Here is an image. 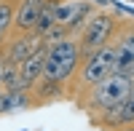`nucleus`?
Masks as SVG:
<instances>
[{
	"label": "nucleus",
	"instance_id": "10",
	"mask_svg": "<svg viewBox=\"0 0 134 131\" xmlns=\"http://www.w3.org/2000/svg\"><path fill=\"white\" fill-rule=\"evenodd\" d=\"M46 53H48V46L43 43V46L32 53L30 59H24L21 62V78H24V83H27V88L32 83H35L40 75H43V67H46Z\"/></svg>",
	"mask_w": 134,
	"mask_h": 131
},
{
	"label": "nucleus",
	"instance_id": "3",
	"mask_svg": "<svg viewBox=\"0 0 134 131\" xmlns=\"http://www.w3.org/2000/svg\"><path fill=\"white\" fill-rule=\"evenodd\" d=\"M48 53H46V67H43V78L59 80V83H70L78 72V64H81V48H78L75 38H62L46 43Z\"/></svg>",
	"mask_w": 134,
	"mask_h": 131
},
{
	"label": "nucleus",
	"instance_id": "8",
	"mask_svg": "<svg viewBox=\"0 0 134 131\" xmlns=\"http://www.w3.org/2000/svg\"><path fill=\"white\" fill-rule=\"evenodd\" d=\"M30 94L32 99H35V104H48V102H59L67 96V86L59 83V80H51V78H40L30 86Z\"/></svg>",
	"mask_w": 134,
	"mask_h": 131
},
{
	"label": "nucleus",
	"instance_id": "9",
	"mask_svg": "<svg viewBox=\"0 0 134 131\" xmlns=\"http://www.w3.org/2000/svg\"><path fill=\"white\" fill-rule=\"evenodd\" d=\"M0 88L3 91H30L24 78H21V64L11 62L3 56V64H0Z\"/></svg>",
	"mask_w": 134,
	"mask_h": 131
},
{
	"label": "nucleus",
	"instance_id": "2",
	"mask_svg": "<svg viewBox=\"0 0 134 131\" xmlns=\"http://www.w3.org/2000/svg\"><path fill=\"white\" fill-rule=\"evenodd\" d=\"M134 88V78H126V75H107L102 83L91 86L83 96H78L75 104L86 112V118H94L99 112H105L107 107H115L121 102H126V96Z\"/></svg>",
	"mask_w": 134,
	"mask_h": 131
},
{
	"label": "nucleus",
	"instance_id": "7",
	"mask_svg": "<svg viewBox=\"0 0 134 131\" xmlns=\"http://www.w3.org/2000/svg\"><path fill=\"white\" fill-rule=\"evenodd\" d=\"M46 0H16V14H14V27L11 35H24L35 29V21L40 16V8Z\"/></svg>",
	"mask_w": 134,
	"mask_h": 131
},
{
	"label": "nucleus",
	"instance_id": "16",
	"mask_svg": "<svg viewBox=\"0 0 134 131\" xmlns=\"http://www.w3.org/2000/svg\"><path fill=\"white\" fill-rule=\"evenodd\" d=\"M129 3H134V0H129Z\"/></svg>",
	"mask_w": 134,
	"mask_h": 131
},
{
	"label": "nucleus",
	"instance_id": "11",
	"mask_svg": "<svg viewBox=\"0 0 134 131\" xmlns=\"http://www.w3.org/2000/svg\"><path fill=\"white\" fill-rule=\"evenodd\" d=\"M35 99L30 91H3V102H0V115H11L19 110H32Z\"/></svg>",
	"mask_w": 134,
	"mask_h": 131
},
{
	"label": "nucleus",
	"instance_id": "15",
	"mask_svg": "<svg viewBox=\"0 0 134 131\" xmlns=\"http://www.w3.org/2000/svg\"><path fill=\"white\" fill-rule=\"evenodd\" d=\"M0 102H3V88H0Z\"/></svg>",
	"mask_w": 134,
	"mask_h": 131
},
{
	"label": "nucleus",
	"instance_id": "5",
	"mask_svg": "<svg viewBox=\"0 0 134 131\" xmlns=\"http://www.w3.org/2000/svg\"><path fill=\"white\" fill-rule=\"evenodd\" d=\"M115 48V75L134 78V19H121L113 38Z\"/></svg>",
	"mask_w": 134,
	"mask_h": 131
},
{
	"label": "nucleus",
	"instance_id": "12",
	"mask_svg": "<svg viewBox=\"0 0 134 131\" xmlns=\"http://www.w3.org/2000/svg\"><path fill=\"white\" fill-rule=\"evenodd\" d=\"M14 14H16V0H0V48H3V43L11 35Z\"/></svg>",
	"mask_w": 134,
	"mask_h": 131
},
{
	"label": "nucleus",
	"instance_id": "4",
	"mask_svg": "<svg viewBox=\"0 0 134 131\" xmlns=\"http://www.w3.org/2000/svg\"><path fill=\"white\" fill-rule=\"evenodd\" d=\"M118 24H121V14H118V11L97 8L94 14L86 19L81 35L75 38V40H78V48H81V53L94 51V48H102V46H107V43H113Z\"/></svg>",
	"mask_w": 134,
	"mask_h": 131
},
{
	"label": "nucleus",
	"instance_id": "14",
	"mask_svg": "<svg viewBox=\"0 0 134 131\" xmlns=\"http://www.w3.org/2000/svg\"><path fill=\"white\" fill-rule=\"evenodd\" d=\"M115 131H134V123L131 126H124V128H115Z\"/></svg>",
	"mask_w": 134,
	"mask_h": 131
},
{
	"label": "nucleus",
	"instance_id": "13",
	"mask_svg": "<svg viewBox=\"0 0 134 131\" xmlns=\"http://www.w3.org/2000/svg\"><path fill=\"white\" fill-rule=\"evenodd\" d=\"M124 123L126 126L134 123V88H131V94L126 96V102H124Z\"/></svg>",
	"mask_w": 134,
	"mask_h": 131
},
{
	"label": "nucleus",
	"instance_id": "1",
	"mask_svg": "<svg viewBox=\"0 0 134 131\" xmlns=\"http://www.w3.org/2000/svg\"><path fill=\"white\" fill-rule=\"evenodd\" d=\"M113 72H115V48H113V43L81 53V64H78L75 78L67 83V96L64 99L75 102L78 96H83L91 86L102 83L107 75H113Z\"/></svg>",
	"mask_w": 134,
	"mask_h": 131
},
{
	"label": "nucleus",
	"instance_id": "6",
	"mask_svg": "<svg viewBox=\"0 0 134 131\" xmlns=\"http://www.w3.org/2000/svg\"><path fill=\"white\" fill-rule=\"evenodd\" d=\"M40 46H43V38L40 35H35V32H24V35H8V40L3 43L0 51H3L5 59L21 64L24 59H30Z\"/></svg>",
	"mask_w": 134,
	"mask_h": 131
}]
</instances>
